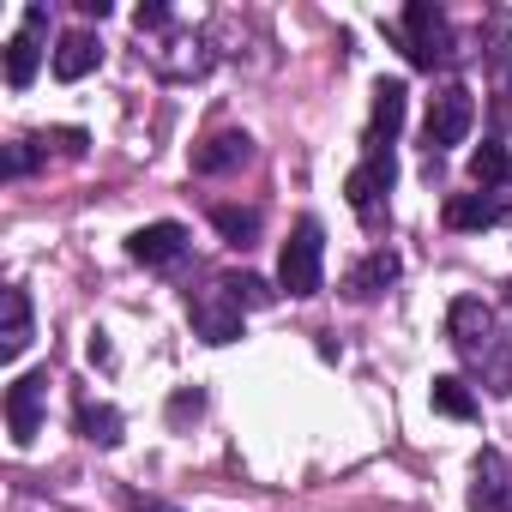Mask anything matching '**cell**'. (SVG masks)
Wrapping results in <instances>:
<instances>
[{
	"mask_svg": "<svg viewBox=\"0 0 512 512\" xmlns=\"http://www.w3.org/2000/svg\"><path fill=\"white\" fill-rule=\"evenodd\" d=\"M446 332H452V350H458L494 392H512V338L494 326V308H482L476 296H464V302H452Z\"/></svg>",
	"mask_w": 512,
	"mask_h": 512,
	"instance_id": "1",
	"label": "cell"
},
{
	"mask_svg": "<svg viewBox=\"0 0 512 512\" xmlns=\"http://www.w3.org/2000/svg\"><path fill=\"white\" fill-rule=\"evenodd\" d=\"M278 290L296 296V302L326 290V229H320V217H302L290 229V241L278 253Z\"/></svg>",
	"mask_w": 512,
	"mask_h": 512,
	"instance_id": "2",
	"label": "cell"
},
{
	"mask_svg": "<svg viewBox=\"0 0 512 512\" xmlns=\"http://www.w3.org/2000/svg\"><path fill=\"white\" fill-rule=\"evenodd\" d=\"M392 181H398V157H392V145H368L362 169H350V181H344L350 211H356L368 229L386 217V193H392Z\"/></svg>",
	"mask_w": 512,
	"mask_h": 512,
	"instance_id": "3",
	"label": "cell"
},
{
	"mask_svg": "<svg viewBox=\"0 0 512 512\" xmlns=\"http://www.w3.org/2000/svg\"><path fill=\"white\" fill-rule=\"evenodd\" d=\"M470 121H476V97H470V85H440V91L428 97V121H422V145H428V157H440L446 145H464Z\"/></svg>",
	"mask_w": 512,
	"mask_h": 512,
	"instance_id": "4",
	"label": "cell"
},
{
	"mask_svg": "<svg viewBox=\"0 0 512 512\" xmlns=\"http://www.w3.org/2000/svg\"><path fill=\"white\" fill-rule=\"evenodd\" d=\"M404 55L416 67H440V61L458 55L452 49V25H446V13L434 7V0H410L404 7Z\"/></svg>",
	"mask_w": 512,
	"mask_h": 512,
	"instance_id": "5",
	"label": "cell"
},
{
	"mask_svg": "<svg viewBox=\"0 0 512 512\" xmlns=\"http://www.w3.org/2000/svg\"><path fill=\"white\" fill-rule=\"evenodd\" d=\"M187 314H193V332L205 344H235L241 338V302L223 290V284H205L187 296Z\"/></svg>",
	"mask_w": 512,
	"mask_h": 512,
	"instance_id": "6",
	"label": "cell"
},
{
	"mask_svg": "<svg viewBox=\"0 0 512 512\" xmlns=\"http://www.w3.org/2000/svg\"><path fill=\"white\" fill-rule=\"evenodd\" d=\"M43 404H49V374H43V368H37V374H19V380L7 386V434H13V446H31V440H37Z\"/></svg>",
	"mask_w": 512,
	"mask_h": 512,
	"instance_id": "7",
	"label": "cell"
},
{
	"mask_svg": "<svg viewBox=\"0 0 512 512\" xmlns=\"http://www.w3.org/2000/svg\"><path fill=\"white\" fill-rule=\"evenodd\" d=\"M43 25H49V7L37 0V7H25V31L7 43V85L13 91H31V79L43 67Z\"/></svg>",
	"mask_w": 512,
	"mask_h": 512,
	"instance_id": "8",
	"label": "cell"
},
{
	"mask_svg": "<svg viewBox=\"0 0 512 512\" xmlns=\"http://www.w3.org/2000/svg\"><path fill=\"white\" fill-rule=\"evenodd\" d=\"M446 223H452V229H494V223H512V187L452 193V199H446Z\"/></svg>",
	"mask_w": 512,
	"mask_h": 512,
	"instance_id": "9",
	"label": "cell"
},
{
	"mask_svg": "<svg viewBox=\"0 0 512 512\" xmlns=\"http://www.w3.org/2000/svg\"><path fill=\"white\" fill-rule=\"evenodd\" d=\"M470 512H512V464L488 446L476 452V488H470Z\"/></svg>",
	"mask_w": 512,
	"mask_h": 512,
	"instance_id": "10",
	"label": "cell"
},
{
	"mask_svg": "<svg viewBox=\"0 0 512 512\" xmlns=\"http://www.w3.org/2000/svg\"><path fill=\"white\" fill-rule=\"evenodd\" d=\"M127 253H133L139 266H175L181 253H187V229L181 223H145V229H133Z\"/></svg>",
	"mask_w": 512,
	"mask_h": 512,
	"instance_id": "11",
	"label": "cell"
},
{
	"mask_svg": "<svg viewBox=\"0 0 512 512\" xmlns=\"http://www.w3.org/2000/svg\"><path fill=\"white\" fill-rule=\"evenodd\" d=\"M404 109H410L404 79H380L374 85V115H368V145H392L398 127H404Z\"/></svg>",
	"mask_w": 512,
	"mask_h": 512,
	"instance_id": "12",
	"label": "cell"
},
{
	"mask_svg": "<svg viewBox=\"0 0 512 512\" xmlns=\"http://www.w3.org/2000/svg\"><path fill=\"white\" fill-rule=\"evenodd\" d=\"M97 61H103V43H97L91 31H67V37L55 43V79H67V85H79Z\"/></svg>",
	"mask_w": 512,
	"mask_h": 512,
	"instance_id": "13",
	"label": "cell"
},
{
	"mask_svg": "<svg viewBox=\"0 0 512 512\" xmlns=\"http://www.w3.org/2000/svg\"><path fill=\"white\" fill-rule=\"evenodd\" d=\"M253 157V139L247 133H211L199 151H193V169L199 175H223V169H241Z\"/></svg>",
	"mask_w": 512,
	"mask_h": 512,
	"instance_id": "14",
	"label": "cell"
},
{
	"mask_svg": "<svg viewBox=\"0 0 512 512\" xmlns=\"http://www.w3.org/2000/svg\"><path fill=\"white\" fill-rule=\"evenodd\" d=\"M392 278H398V253H386V247H380V253H368V260L344 278V296H350V302H374Z\"/></svg>",
	"mask_w": 512,
	"mask_h": 512,
	"instance_id": "15",
	"label": "cell"
},
{
	"mask_svg": "<svg viewBox=\"0 0 512 512\" xmlns=\"http://www.w3.org/2000/svg\"><path fill=\"white\" fill-rule=\"evenodd\" d=\"M31 350V296L25 290H7V332H0V356L19 362Z\"/></svg>",
	"mask_w": 512,
	"mask_h": 512,
	"instance_id": "16",
	"label": "cell"
},
{
	"mask_svg": "<svg viewBox=\"0 0 512 512\" xmlns=\"http://www.w3.org/2000/svg\"><path fill=\"white\" fill-rule=\"evenodd\" d=\"M470 181L488 193V187H512V151L500 145V139H488V145H476V157H470Z\"/></svg>",
	"mask_w": 512,
	"mask_h": 512,
	"instance_id": "17",
	"label": "cell"
},
{
	"mask_svg": "<svg viewBox=\"0 0 512 512\" xmlns=\"http://www.w3.org/2000/svg\"><path fill=\"white\" fill-rule=\"evenodd\" d=\"M121 428H127V422H121L115 404H97V398L79 404V434H85L91 446H121Z\"/></svg>",
	"mask_w": 512,
	"mask_h": 512,
	"instance_id": "18",
	"label": "cell"
},
{
	"mask_svg": "<svg viewBox=\"0 0 512 512\" xmlns=\"http://www.w3.org/2000/svg\"><path fill=\"white\" fill-rule=\"evenodd\" d=\"M211 223H217V235H223L229 247H253V241H260V211L217 205V211H211Z\"/></svg>",
	"mask_w": 512,
	"mask_h": 512,
	"instance_id": "19",
	"label": "cell"
},
{
	"mask_svg": "<svg viewBox=\"0 0 512 512\" xmlns=\"http://www.w3.org/2000/svg\"><path fill=\"white\" fill-rule=\"evenodd\" d=\"M428 398H434V410H440V416H458V422H470V416H476V392H470L458 374H440Z\"/></svg>",
	"mask_w": 512,
	"mask_h": 512,
	"instance_id": "20",
	"label": "cell"
},
{
	"mask_svg": "<svg viewBox=\"0 0 512 512\" xmlns=\"http://www.w3.org/2000/svg\"><path fill=\"white\" fill-rule=\"evenodd\" d=\"M223 290H229L241 308H272V302H278V290H272L266 278H253V272H229V278H223Z\"/></svg>",
	"mask_w": 512,
	"mask_h": 512,
	"instance_id": "21",
	"label": "cell"
},
{
	"mask_svg": "<svg viewBox=\"0 0 512 512\" xmlns=\"http://www.w3.org/2000/svg\"><path fill=\"white\" fill-rule=\"evenodd\" d=\"M199 410H205V398H199V392H181V398L169 404V422H187V416H199Z\"/></svg>",
	"mask_w": 512,
	"mask_h": 512,
	"instance_id": "22",
	"label": "cell"
},
{
	"mask_svg": "<svg viewBox=\"0 0 512 512\" xmlns=\"http://www.w3.org/2000/svg\"><path fill=\"white\" fill-rule=\"evenodd\" d=\"M169 25V7H139V31H163Z\"/></svg>",
	"mask_w": 512,
	"mask_h": 512,
	"instance_id": "23",
	"label": "cell"
},
{
	"mask_svg": "<svg viewBox=\"0 0 512 512\" xmlns=\"http://www.w3.org/2000/svg\"><path fill=\"white\" fill-rule=\"evenodd\" d=\"M133 512H181V506H169V500H151V494H133Z\"/></svg>",
	"mask_w": 512,
	"mask_h": 512,
	"instance_id": "24",
	"label": "cell"
}]
</instances>
